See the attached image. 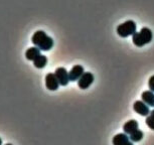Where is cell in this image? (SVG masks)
<instances>
[{
  "label": "cell",
  "instance_id": "1",
  "mask_svg": "<svg viewBox=\"0 0 154 145\" xmlns=\"http://www.w3.org/2000/svg\"><path fill=\"white\" fill-rule=\"evenodd\" d=\"M31 42L40 51H48L54 46V39L51 36H48L43 30L35 31L31 37Z\"/></svg>",
  "mask_w": 154,
  "mask_h": 145
},
{
  "label": "cell",
  "instance_id": "2",
  "mask_svg": "<svg viewBox=\"0 0 154 145\" xmlns=\"http://www.w3.org/2000/svg\"><path fill=\"white\" fill-rule=\"evenodd\" d=\"M152 39H153L152 31L148 27L141 28V30L139 31V32H135L132 35L133 43H134L136 46H139V48L150 43Z\"/></svg>",
  "mask_w": 154,
  "mask_h": 145
},
{
  "label": "cell",
  "instance_id": "3",
  "mask_svg": "<svg viewBox=\"0 0 154 145\" xmlns=\"http://www.w3.org/2000/svg\"><path fill=\"white\" fill-rule=\"evenodd\" d=\"M136 32V23L133 20H127L118 25L117 33L121 37H128Z\"/></svg>",
  "mask_w": 154,
  "mask_h": 145
},
{
  "label": "cell",
  "instance_id": "4",
  "mask_svg": "<svg viewBox=\"0 0 154 145\" xmlns=\"http://www.w3.org/2000/svg\"><path fill=\"white\" fill-rule=\"evenodd\" d=\"M93 82H94V75L92 72H84L82 76H81L79 81H78V86H79L80 89L86 90L92 85Z\"/></svg>",
  "mask_w": 154,
  "mask_h": 145
},
{
  "label": "cell",
  "instance_id": "5",
  "mask_svg": "<svg viewBox=\"0 0 154 145\" xmlns=\"http://www.w3.org/2000/svg\"><path fill=\"white\" fill-rule=\"evenodd\" d=\"M45 86L46 88L51 91H57L59 89V86H60V83L57 81V77H56V74L54 72H48L45 77Z\"/></svg>",
  "mask_w": 154,
  "mask_h": 145
},
{
  "label": "cell",
  "instance_id": "6",
  "mask_svg": "<svg viewBox=\"0 0 154 145\" xmlns=\"http://www.w3.org/2000/svg\"><path fill=\"white\" fill-rule=\"evenodd\" d=\"M54 74H56V77L57 81H59L60 85L62 86L68 85L69 82V72L65 68H57Z\"/></svg>",
  "mask_w": 154,
  "mask_h": 145
},
{
  "label": "cell",
  "instance_id": "7",
  "mask_svg": "<svg viewBox=\"0 0 154 145\" xmlns=\"http://www.w3.org/2000/svg\"><path fill=\"white\" fill-rule=\"evenodd\" d=\"M133 109L136 113H138L141 116H148L150 114L149 106L143 101H136L134 105H133Z\"/></svg>",
  "mask_w": 154,
  "mask_h": 145
},
{
  "label": "cell",
  "instance_id": "8",
  "mask_svg": "<svg viewBox=\"0 0 154 145\" xmlns=\"http://www.w3.org/2000/svg\"><path fill=\"white\" fill-rule=\"evenodd\" d=\"M112 143L114 145H131L132 141L130 140V137H128V134L124 132L115 135L112 140Z\"/></svg>",
  "mask_w": 154,
  "mask_h": 145
},
{
  "label": "cell",
  "instance_id": "9",
  "mask_svg": "<svg viewBox=\"0 0 154 145\" xmlns=\"http://www.w3.org/2000/svg\"><path fill=\"white\" fill-rule=\"evenodd\" d=\"M84 72H85V69H84L82 66L77 65V66H72V69L69 72V81H71V82H74V81L79 80Z\"/></svg>",
  "mask_w": 154,
  "mask_h": 145
},
{
  "label": "cell",
  "instance_id": "10",
  "mask_svg": "<svg viewBox=\"0 0 154 145\" xmlns=\"http://www.w3.org/2000/svg\"><path fill=\"white\" fill-rule=\"evenodd\" d=\"M139 127V124L136 120H129L127 121L126 123L124 124L123 126V130L124 132L126 133V134H131V133H133L134 131H136V130L138 129Z\"/></svg>",
  "mask_w": 154,
  "mask_h": 145
},
{
  "label": "cell",
  "instance_id": "11",
  "mask_svg": "<svg viewBox=\"0 0 154 145\" xmlns=\"http://www.w3.org/2000/svg\"><path fill=\"white\" fill-rule=\"evenodd\" d=\"M142 101L145 102L149 107H154V92L152 91H145L141 95Z\"/></svg>",
  "mask_w": 154,
  "mask_h": 145
},
{
  "label": "cell",
  "instance_id": "12",
  "mask_svg": "<svg viewBox=\"0 0 154 145\" xmlns=\"http://www.w3.org/2000/svg\"><path fill=\"white\" fill-rule=\"evenodd\" d=\"M39 54H40V50L37 48V46L29 48L26 51H25V57H26V59L28 60H34Z\"/></svg>",
  "mask_w": 154,
  "mask_h": 145
},
{
  "label": "cell",
  "instance_id": "13",
  "mask_svg": "<svg viewBox=\"0 0 154 145\" xmlns=\"http://www.w3.org/2000/svg\"><path fill=\"white\" fill-rule=\"evenodd\" d=\"M33 63L36 69H43L46 66V63H48V57L45 56H43V54H39V56L33 60Z\"/></svg>",
  "mask_w": 154,
  "mask_h": 145
},
{
  "label": "cell",
  "instance_id": "14",
  "mask_svg": "<svg viewBox=\"0 0 154 145\" xmlns=\"http://www.w3.org/2000/svg\"><path fill=\"white\" fill-rule=\"evenodd\" d=\"M142 138H143V132L139 129L130 134V140L132 142H139L142 140Z\"/></svg>",
  "mask_w": 154,
  "mask_h": 145
},
{
  "label": "cell",
  "instance_id": "15",
  "mask_svg": "<svg viewBox=\"0 0 154 145\" xmlns=\"http://www.w3.org/2000/svg\"><path fill=\"white\" fill-rule=\"evenodd\" d=\"M146 124L150 129L154 130V118L151 115L148 116V117L146 118Z\"/></svg>",
  "mask_w": 154,
  "mask_h": 145
},
{
  "label": "cell",
  "instance_id": "16",
  "mask_svg": "<svg viewBox=\"0 0 154 145\" xmlns=\"http://www.w3.org/2000/svg\"><path fill=\"white\" fill-rule=\"evenodd\" d=\"M148 87H149L150 91L154 92V76L150 77L149 81H148Z\"/></svg>",
  "mask_w": 154,
  "mask_h": 145
},
{
  "label": "cell",
  "instance_id": "17",
  "mask_svg": "<svg viewBox=\"0 0 154 145\" xmlns=\"http://www.w3.org/2000/svg\"><path fill=\"white\" fill-rule=\"evenodd\" d=\"M150 115H151V116H152V117L154 118V110H152V111H151V112H150Z\"/></svg>",
  "mask_w": 154,
  "mask_h": 145
},
{
  "label": "cell",
  "instance_id": "18",
  "mask_svg": "<svg viewBox=\"0 0 154 145\" xmlns=\"http://www.w3.org/2000/svg\"><path fill=\"white\" fill-rule=\"evenodd\" d=\"M1 144H2V140L0 139V145H1Z\"/></svg>",
  "mask_w": 154,
  "mask_h": 145
}]
</instances>
